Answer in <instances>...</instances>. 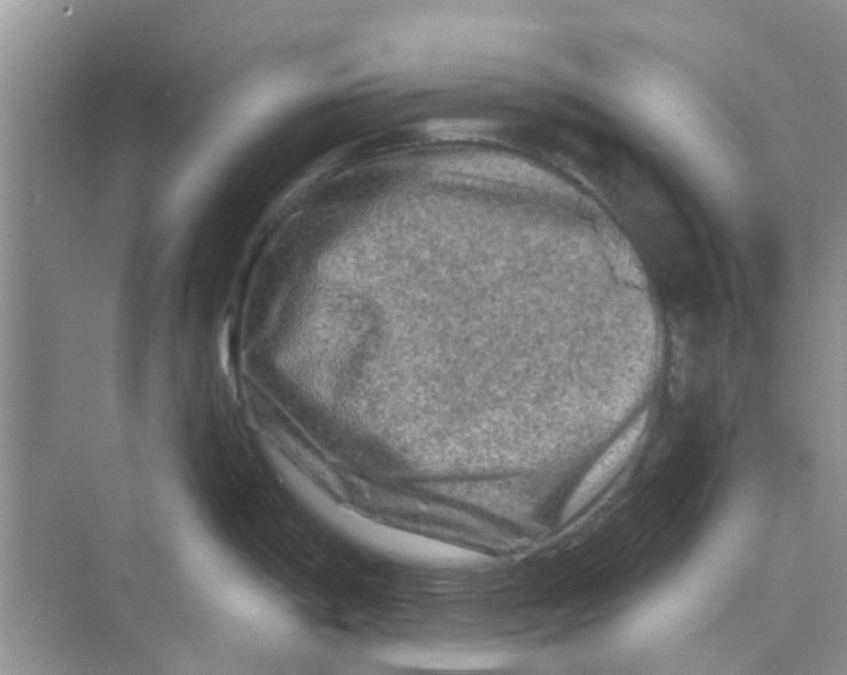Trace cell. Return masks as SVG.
<instances>
[{"label": "cell", "instance_id": "1", "mask_svg": "<svg viewBox=\"0 0 847 675\" xmlns=\"http://www.w3.org/2000/svg\"><path fill=\"white\" fill-rule=\"evenodd\" d=\"M643 427L644 422H639L635 425V427L629 431L624 439H621L619 442H617L615 446L609 450V453L605 454V458L598 462L594 471L589 474L587 481H583V484L581 488H579L576 497H572L569 512H576L579 506H581L583 503H587L591 496V493L600 490L598 486H601L603 481L612 476L615 469L619 468L626 456L631 453L635 441H637L639 437L641 436V430H643Z\"/></svg>", "mask_w": 847, "mask_h": 675}]
</instances>
